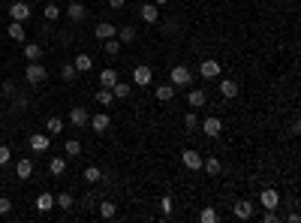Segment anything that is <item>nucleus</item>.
Segmentation results:
<instances>
[{
  "mask_svg": "<svg viewBox=\"0 0 301 223\" xmlns=\"http://www.w3.org/2000/svg\"><path fill=\"white\" fill-rule=\"evenodd\" d=\"M169 85H175V91H178V88H190V85H193V72H190V66H184V63L172 66V72H169Z\"/></svg>",
  "mask_w": 301,
  "mask_h": 223,
  "instance_id": "nucleus-1",
  "label": "nucleus"
},
{
  "mask_svg": "<svg viewBox=\"0 0 301 223\" xmlns=\"http://www.w3.org/2000/svg\"><path fill=\"white\" fill-rule=\"evenodd\" d=\"M24 79H27L30 85H43V82H49V69H46V66H43L40 60H27Z\"/></svg>",
  "mask_w": 301,
  "mask_h": 223,
  "instance_id": "nucleus-2",
  "label": "nucleus"
},
{
  "mask_svg": "<svg viewBox=\"0 0 301 223\" xmlns=\"http://www.w3.org/2000/svg\"><path fill=\"white\" fill-rule=\"evenodd\" d=\"M220 72H223V66H220V60H214V57H205V60L199 63V76H202L205 82L220 79Z\"/></svg>",
  "mask_w": 301,
  "mask_h": 223,
  "instance_id": "nucleus-3",
  "label": "nucleus"
},
{
  "mask_svg": "<svg viewBox=\"0 0 301 223\" xmlns=\"http://www.w3.org/2000/svg\"><path fill=\"white\" fill-rule=\"evenodd\" d=\"M133 82H136L139 88H148L150 82H154V69H150L148 63H139V66L133 69Z\"/></svg>",
  "mask_w": 301,
  "mask_h": 223,
  "instance_id": "nucleus-4",
  "label": "nucleus"
},
{
  "mask_svg": "<svg viewBox=\"0 0 301 223\" xmlns=\"http://www.w3.org/2000/svg\"><path fill=\"white\" fill-rule=\"evenodd\" d=\"M27 145H30V151L43 154V151H49V148H51V136H49V133H33V136L27 139Z\"/></svg>",
  "mask_w": 301,
  "mask_h": 223,
  "instance_id": "nucleus-5",
  "label": "nucleus"
},
{
  "mask_svg": "<svg viewBox=\"0 0 301 223\" xmlns=\"http://www.w3.org/2000/svg\"><path fill=\"white\" fill-rule=\"evenodd\" d=\"M199 127H202V133H205L208 139H217V136L223 133V121H220L217 115H211V118H205V121H199Z\"/></svg>",
  "mask_w": 301,
  "mask_h": 223,
  "instance_id": "nucleus-6",
  "label": "nucleus"
},
{
  "mask_svg": "<svg viewBox=\"0 0 301 223\" xmlns=\"http://www.w3.org/2000/svg\"><path fill=\"white\" fill-rule=\"evenodd\" d=\"M88 121H91V112H88L85 106H75V109L69 112V124H72V127L85 130V127H88Z\"/></svg>",
  "mask_w": 301,
  "mask_h": 223,
  "instance_id": "nucleus-7",
  "label": "nucleus"
},
{
  "mask_svg": "<svg viewBox=\"0 0 301 223\" xmlns=\"http://www.w3.org/2000/svg\"><path fill=\"white\" fill-rule=\"evenodd\" d=\"M66 18H69V21H75V24H82V21L88 18V6H85V3H79V0H72V3L66 6Z\"/></svg>",
  "mask_w": 301,
  "mask_h": 223,
  "instance_id": "nucleus-8",
  "label": "nucleus"
},
{
  "mask_svg": "<svg viewBox=\"0 0 301 223\" xmlns=\"http://www.w3.org/2000/svg\"><path fill=\"white\" fill-rule=\"evenodd\" d=\"M181 163L190 169V172H199L202 169V154L199 151H193V148H187V151L181 154Z\"/></svg>",
  "mask_w": 301,
  "mask_h": 223,
  "instance_id": "nucleus-9",
  "label": "nucleus"
},
{
  "mask_svg": "<svg viewBox=\"0 0 301 223\" xmlns=\"http://www.w3.org/2000/svg\"><path fill=\"white\" fill-rule=\"evenodd\" d=\"M9 18H12V21H21V24H24V21L30 18V3H24V0H15V3L9 6Z\"/></svg>",
  "mask_w": 301,
  "mask_h": 223,
  "instance_id": "nucleus-10",
  "label": "nucleus"
},
{
  "mask_svg": "<svg viewBox=\"0 0 301 223\" xmlns=\"http://www.w3.org/2000/svg\"><path fill=\"white\" fill-rule=\"evenodd\" d=\"M259 205H262V208H277V205H280V193H277L274 187L259 190Z\"/></svg>",
  "mask_w": 301,
  "mask_h": 223,
  "instance_id": "nucleus-11",
  "label": "nucleus"
},
{
  "mask_svg": "<svg viewBox=\"0 0 301 223\" xmlns=\"http://www.w3.org/2000/svg\"><path fill=\"white\" fill-rule=\"evenodd\" d=\"M139 12H142V21H145V24H157V21H160V6H157V3H142Z\"/></svg>",
  "mask_w": 301,
  "mask_h": 223,
  "instance_id": "nucleus-12",
  "label": "nucleus"
},
{
  "mask_svg": "<svg viewBox=\"0 0 301 223\" xmlns=\"http://www.w3.org/2000/svg\"><path fill=\"white\" fill-rule=\"evenodd\" d=\"M88 127H91L94 133H105V130L111 127V118L105 115V112H100V115H94V118L88 121Z\"/></svg>",
  "mask_w": 301,
  "mask_h": 223,
  "instance_id": "nucleus-13",
  "label": "nucleus"
},
{
  "mask_svg": "<svg viewBox=\"0 0 301 223\" xmlns=\"http://www.w3.org/2000/svg\"><path fill=\"white\" fill-rule=\"evenodd\" d=\"M118 79H121V76H118V69H115V66H105V69L100 72V88H108V91H111Z\"/></svg>",
  "mask_w": 301,
  "mask_h": 223,
  "instance_id": "nucleus-14",
  "label": "nucleus"
},
{
  "mask_svg": "<svg viewBox=\"0 0 301 223\" xmlns=\"http://www.w3.org/2000/svg\"><path fill=\"white\" fill-rule=\"evenodd\" d=\"M232 211H235L238 220H250V217H253V202H250V199H238V202L232 205Z\"/></svg>",
  "mask_w": 301,
  "mask_h": 223,
  "instance_id": "nucleus-15",
  "label": "nucleus"
},
{
  "mask_svg": "<svg viewBox=\"0 0 301 223\" xmlns=\"http://www.w3.org/2000/svg\"><path fill=\"white\" fill-rule=\"evenodd\" d=\"M205 103H208V94H205L202 88H190V91H187V106L199 109V106H205Z\"/></svg>",
  "mask_w": 301,
  "mask_h": 223,
  "instance_id": "nucleus-16",
  "label": "nucleus"
},
{
  "mask_svg": "<svg viewBox=\"0 0 301 223\" xmlns=\"http://www.w3.org/2000/svg\"><path fill=\"white\" fill-rule=\"evenodd\" d=\"M238 91H241V85H238L235 79H223V82H220V94H223L226 100H235Z\"/></svg>",
  "mask_w": 301,
  "mask_h": 223,
  "instance_id": "nucleus-17",
  "label": "nucleus"
},
{
  "mask_svg": "<svg viewBox=\"0 0 301 223\" xmlns=\"http://www.w3.org/2000/svg\"><path fill=\"white\" fill-rule=\"evenodd\" d=\"M6 36H9L12 43H27V33H24L21 21H9V27H6Z\"/></svg>",
  "mask_w": 301,
  "mask_h": 223,
  "instance_id": "nucleus-18",
  "label": "nucleus"
},
{
  "mask_svg": "<svg viewBox=\"0 0 301 223\" xmlns=\"http://www.w3.org/2000/svg\"><path fill=\"white\" fill-rule=\"evenodd\" d=\"M94 36H97V40H111V36H118V27L108 24V21H100L97 30H94Z\"/></svg>",
  "mask_w": 301,
  "mask_h": 223,
  "instance_id": "nucleus-19",
  "label": "nucleus"
},
{
  "mask_svg": "<svg viewBox=\"0 0 301 223\" xmlns=\"http://www.w3.org/2000/svg\"><path fill=\"white\" fill-rule=\"evenodd\" d=\"M136 27L133 24H124V27H118V40H121V46H133L136 43Z\"/></svg>",
  "mask_w": 301,
  "mask_h": 223,
  "instance_id": "nucleus-20",
  "label": "nucleus"
},
{
  "mask_svg": "<svg viewBox=\"0 0 301 223\" xmlns=\"http://www.w3.org/2000/svg\"><path fill=\"white\" fill-rule=\"evenodd\" d=\"M154 97H157L160 103H172V100H175V85H169V82H166V85H157V88H154Z\"/></svg>",
  "mask_w": 301,
  "mask_h": 223,
  "instance_id": "nucleus-21",
  "label": "nucleus"
},
{
  "mask_svg": "<svg viewBox=\"0 0 301 223\" xmlns=\"http://www.w3.org/2000/svg\"><path fill=\"white\" fill-rule=\"evenodd\" d=\"M15 175H18V181H27V178L33 175V160L21 157V160H18V166H15Z\"/></svg>",
  "mask_w": 301,
  "mask_h": 223,
  "instance_id": "nucleus-22",
  "label": "nucleus"
},
{
  "mask_svg": "<svg viewBox=\"0 0 301 223\" xmlns=\"http://www.w3.org/2000/svg\"><path fill=\"white\" fill-rule=\"evenodd\" d=\"M51 208H54V196H51V193H46V190H43V193H40V196H36V211H43V214H49V211H51Z\"/></svg>",
  "mask_w": 301,
  "mask_h": 223,
  "instance_id": "nucleus-23",
  "label": "nucleus"
},
{
  "mask_svg": "<svg viewBox=\"0 0 301 223\" xmlns=\"http://www.w3.org/2000/svg\"><path fill=\"white\" fill-rule=\"evenodd\" d=\"M111 94H115V100H130V94H133V85L130 82H115V88H111Z\"/></svg>",
  "mask_w": 301,
  "mask_h": 223,
  "instance_id": "nucleus-24",
  "label": "nucleus"
},
{
  "mask_svg": "<svg viewBox=\"0 0 301 223\" xmlns=\"http://www.w3.org/2000/svg\"><path fill=\"white\" fill-rule=\"evenodd\" d=\"M202 169L214 178V175H220V172H223V163H220L217 157H202Z\"/></svg>",
  "mask_w": 301,
  "mask_h": 223,
  "instance_id": "nucleus-25",
  "label": "nucleus"
},
{
  "mask_svg": "<svg viewBox=\"0 0 301 223\" xmlns=\"http://www.w3.org/2000/svg\"><path fill=\"white\" fill-rule=\"evenodd\" d=\"M72 66L79 69V72H91V66H94V57H91V55H75Z\"/></svg>",
  "mask_w": 301,
  "mask_h": 223,
  "instance_id": "nucleus-26",
  "label": "nucleus"
},
{
  "mask_svg": "<svg viewBox=\"0 0 301 223\" xmlns=\"http://www.w3.org/2000/svg\"><path fill=\"white\" fill-rule=\"evenodd\" d=\"M102 49H105L108 57H118V55H121V40H118V36H111V40H102Z\"/></svg>",
  "mask_w": 301,
  "mask_h": 223,
  "instance_id": "nucleus-27",
  "label": "nucleus"
},
{
  "mask_svg": "<svg viewBox=\"0 0 301 223\" xmlns=\"http://www.w3.org/2000/svg\"><path fill=\"white\" fill-rule=\"evenodd\" d=\"M24 57L27 60H40L43 57V46L40 43H24Z\"/></svg>",
  "mask_w": 301,
  "mask_h": 223,
  "instance_id": "nucleus-28",
  "label": "nucleus"
},
{
  "mask_svg": "<svg viewBox=\"0 0 301 223\" xmlns=\"http://www.w3.org/2000/svg\"><path fill=\"white\" fill-rule=\"evenodd\" d=\"M63 154H66V157H79V154H82V142H79V139H66Z\"/></svg>",
  "mask_w": 301,
  "mask_h": 223,
  "instance_id": "nucleus-29",
  "label": "nucleus"
},
{
  "mask_svg": "<svg viewBox=\"0 0 301 223\" xmlns=\"http://www.w3.org/2000/svg\"><path fill=\"white\" fill-rule=\"evenodd\" d=\"M49 172H51L54 178H60V175L66 172V160H63V157H51V163H49Z\"/></svg>",
  "mask_w": 301,
  "mask_h": 223,
  "instance_id": "nucleus-30",
  "label": "nucleus"
},
{
  "mask_svg": "<svg viewBox=\"0 0 301 223\" xmlns=\"http://www.w3.org/2000/svg\"><path fill=\"white\" fill-rule=\"evenodd\" d=\"M94 100H97L100 106H111V103H115V94H111L108 88H100V91L94 94Z\"/></svg>",
  "mask_w": 301,
  "mask_h": 223,
  "instance_id": "nucleus-31",
  "label": "nucleus"
},
{
  "mask_svg": "<svg viewBox=\"0 0 301 223\" xmlns=\"http://www.w3.org/2000/svg\"><path fill=\"white\" fill-rule=\"evenodd\" d=\"M46 133H49V136H60V133H63V121H60V118H49V121H46Z\"/></svg>",
  "mask_w": 301,
  "mask_h": 223,
  "instance_id": "nucleus-32",
  "label": "nucleus"
},
{
  "mask_svg": "<svg viewBox=\"0 0 301 223\" xmlns=\"http://www.w3.org/2000/svg\"><path fill=\"white\" fill-rule=\"evenodd\" d=\"M82 178L91 181V184H97V181H102V169H100V166H88V169L82 172Z\"/></svg>",
  "mask_w": 301,
  "mask_h": 223,
  "instance_id": "nucleus-33",
  "label": "nucleus"
},
{
  "mask_svg": "<svg viewBox=\"0 0 301 223\" xmlns=\"http://www.w3.org/2000/svg\"><path fill=\"white\" fill-rule=\"evenodd\" d=\"M54 205L63 208V211H69V208L75 205V196H72V193H60V196H54Z\"/></svg>",
  "mask_w": 301,
  "mask_h": 223,
  "instance_id": "nucleus-34",
  "label": "nucleus"
},
{
  "mask_svg": "<svg viewBox=\"0 0 301 223\" xmlns=\"http://www.w3.org/2000/svg\"><path fill=\"white\" fill-rule=\"evenodd\" d=\"M115 214H118V205H115V202H108V199H105V202H100V217L111 220Z\"/></svg>",
  "mask_w": 301,
  "mask_h": 223,
  "instance_id": "nucleus-35",
  "label": "nucleus"
},
{
  "mask_svg": "<svg viewBox=\"0 0 301 223\" xmlns=\"http://www.w3.org/2000/svg\"><path fill=\"white\" fill-rule=\"evenodd\" d=\"M75 76H79V69H75L72 63H63V66H60V79H63V82H75Z\"/></svg>",
  "mask_w": 301,
  "mask_h": 223,
  "instance_id": "nucleus-36",
  "label": "nucleus"
},
{
  "mask_svg": "<svg viewBox=\"0 0 301 223\" xmlns=\"http://www.w3.org/2000/svg\"><path fill=\"white\" fill-rule=\"evenodd\" d=\"M43 15H46V21H57V18H60V6H57V3H46Z\"/></svg>",
  "mask_w": 301,
  "mask_h": 223,
  "instance_id": "nucleus-37",
  "label": "nucleus"
},
{
  "mask_svg": "<svg viewBox=\"0 0 301 223\" xmlns=\"http://www.w3.org/2000/svg\"><path fill=\"white\" fill-rule=\"evenodd\" d=\"M172 208H175V199H172V196H163V199H160V211H163L166 220L172 217Z\"/></svg>",
  "mask_w": 301,
  "mask_h": 223,
  "instance_id": "nucleus-38",
  "label": "nucleus"
},
{
  "mask_svg": "<svg viewBox=\"0 0 301 223\" xmlns=\"http://www.w3.org/2000/svg\"><path fill=\"white\" fill-rule=\"evenodd\" d=\"M217 217H220L217 208H202V211H199V220H202V223H217Z\"/></svg>",
  "mask_w": 301,
  "mask_h": 223,
  "instance_id": "nucleus-39",
  "label": "nucleus"
},
{
  "mask_svg": "<svg viewBox=\"0 0 301 223\" xmlns=\"http://www.w3.org/2000/svg\"><path fill=\"white\" fill-rule=\"evenodd\" d=\"M184 127L187 130H199V118L193 115V112H187V115H184Z\"/></svg>",
  "mask_w": 301,
  "mask_h": 223,
  "instance_id": "nucleus-40",
  "label": "nucleus"
},
{
  "mask_svg": "<svg viewBox=\"0 0 301 223\" xmlns=\"http://www.w3.org/2000/svg\"><path fill=\"white\" fill-rule=\"evenodd\" d=\"M0 91H3V97H15V94H18V91H15V82H12V79H6L3 85H0Z\"/></svg>",
  "mask_w": 301,
  "mask_h": 223,
  "instance_id": "nucleus-41",
  "label": "nucleus"
},
{
  "mask_svg": "<svg viewBox=\"0 0 301 223\" xmlns=\"http://www.w3.org/2000/svg\"><path fill=\"white\" fill-rule=\"evenodd\" d=\"M12 109H15V112L27 109V97H24V94H15V97H12Z\"/></svg>",
  "mask_w": 301,
  "mask_h": 223,
  "instance_id": "nucleus-42",
  "label": "nucleus"
},
{
  "mask_svg": "<svg viewBox=\"0 0 301 223\" xmlns=\"http://www.w3.org/2000/svg\"><path fill=\"white\" fill-rule=\"evenodd\" d=\"M9 160H12V151H9L6 145H0V166H6Z\"/></svg>",
  "mask_w": 301,
  "mask_h": 223,
  "instance_id": "nucleus-43",
  "label": "nucleus"
},
{
  "mask_svg": "<svg viewBox=\"0 0 301 223\" xmlns=\"http://www.w3.org/2000/svg\"><path fill=\"white\" fill-rule=\"evenodd\" d=\"M9 211H12V199H6V196H0V214L6 217Z\"/></svg>",
  "mask_w": 301,
  "mask_h": 223,
  "instance_id": "nucleus-44",
  "label": "nucleus"
},
{
  "mask_svg": "<svg viewBox=\"0 0 301 223\" xmlns=\"http://www.w3.org/2000/svg\"><path fill=\"white\" fill-rule=\"evenodd\" d=\"M262 220H265V223H277L280 217H277V211H274V208H265V217H262Z\"/></svg>",
  "mask_w": 301,
  "mask_h": 223,
  "instance_id": "nucleus-45",
  "label": "nucleus"
},
{
  "mask_svg": "<svg viewBox=\"0 0 301 223\" xmlns=\"http://www.w3.org/2000/svg\"><path fill=\"white\" fill-rule=\"evenodd\" d=\"M82 208H88V211L94 208V199H91V193H88V196H82Z\"/></svg>",
  "mask_w": 301,
  "mask_h": 223,
  "instance_id": "nucleus-46",
  "label": "nucleus"
},
{
  "mask_svg": "<svg viewBox=\"0 0 301 223\" xmlns=\"http://www.w3.org/2000/svg\"><path fill=\"white\" fill-rule=\"evenodd\" d=\"M124 3H127V0H108V6H111V9H124Z\"/></svg>",
  "mask_w": 301,
  "mask_h": 223,
  "instance_id": "nucleus-47",
  "label": "nucleus"
},
{
  "mask_svg": "<svg viewBox=\"0 0 301 223\" xmlns=\"http://www.w3.org/2000/svg\"><path fill=\"white\" fill-rule=\"evenodd\" d=\"M286 220H289V223H298V220H301V214H298V211H289V217H286Z\"/></svg>",
  "mask_w": 301,
  "mask_h": 223,
  "instance_id": "nucleus-48",
  "label": "nucleus"
},
{
  "mask_svg": "<svg viewBox=\"0 0 301 223\" xmlns=\"http://www.w3.org/2000/svg\"><path fill=\"white\" fill-rule=\"evenodd\" d=\"M154 3H157V6H166V3H169V0H154Z\"/></svg>",
  "mask_w": 301,
  "mask_h": 223,
  "instance_id": "nucleus-49",
  "label": "nucleus"
}]
</instances>
